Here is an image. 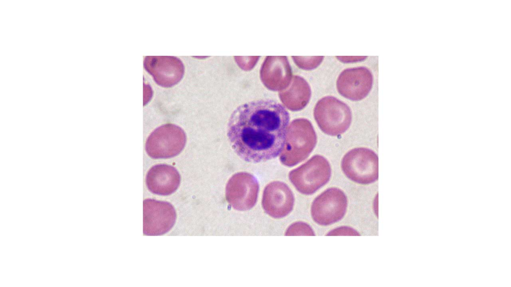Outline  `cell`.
<instances>
[{
    "instance_id": "obj_5",
    "label": "cell",
    "mask_w": 511,
    "mask_h": 287,
    "mask_svg": "<svg viewBox=\"0 0 511 287\" xmlns=\"http://www.w3.org/2000/svg\"><path fill=\"white\" fill-rule=\"evenodd\" d=\"M347 206V197L341 189L336 187L328 188L312 202L311 217L319 225H330L344 217Z\"/></svg>"
},
{
    "instance_id": "obj_7",
    "label": "cell",
    "mask_w": 511,
    "mask_h": 287,
    "mask_svg": "<svg viewBox=\"0 0 511 287\" xmlns=\"http://www.w3.org/2000/svg\"><path fill=\"white\" fill-rule=\"evenodd\" d=\"M176 213L169 202L147 199L143 201V234L148 236L161 235L174 226Z\"/></svg>"
},
{
    "instance_id": "obj_11",
    "label": "cell",
    "mask_w": 511,
    "mask_h": 287,
    "mask_svg": "<svg viewBox=\"0 0 511 287\" xmlns=\"http://www.w3.org/2000/svg\"><path fill=\"white\" fill-rule=\"evenodd\" d=\"M180 180V175L175 167L161 164L149 169L146 175V183L151 192L160 195H169L177 189Z\"/></svg>"
},
{
    "instance_id": "obj_9",
    "label": "cell",
    "mask_w": 511,
    "mask_h": 287,
    "mask_svg": "<svg viewBox=\"0 0 511 287\" xmlns=\"http://www.w3.org/2000/svg\"><path fill=\"white\" fill-rule=\"evenodd\" d=\"M144 66L155 81L164 87L177 84L184 73L182 61L175 56H147L144 60Z\"/></svg>"
},
{
    "instance_id": "obj_2",
    "label": "cell",
    "mask_w": 511,
    "mask_h": 287,
    "mask_svg": "<svg viewBox=\"0 0 511 287\" xmlns=\"http://www.w3.org/2000/svg\"><path fill=\"white\" fill-rule=\"evenodd\" d=\"M314 117L325 134L337 136L349 128L352 112L349 107L335 97L327 96L319 100L314 108Z\"/></svg>"
},
{
    "instance_id": "obj_3",
    "label": "cell",
    "mask_w": 511,
    "mask_h": 287,
    "mask_svg": "<svg viewBox=\"0 0 511 287\" xmlns=\"http://www.w3.org/2000/svg\"><path fill=\"white\" fill-rule=\"evenodd\" d=\"M341 166L346 177L356 183L368 184L378 179V157L369 148L351 149L343 156Z\"/></svg>"
},
{
    "instance_id": "obj_17",
    "label": "cell",
    "mask_w": 511,
    "mask_h": 287,
    "mask_svg": "<svg viewBox=\"0 0 511 287\" xmlns=\"http://www.w3.org/2000/svg\"><path fill=\"white\" fill-rule=\"evenodd\" d=\"M373 208L374 212L375 215L378 218V196L376 197V198H375V199H374V200L373 201Z\"/></svg>"
},
{
    "instance_id": "obj_10",
    "label": "cell",
    "mask_w": 511,
    "mask_h": 287,
    "mask_svg": "<svg viewBox=\"0 0 511 287\" xmlns=\"http://www.w3.org/2000/svg\"><path fill=\"white\" fill-rule=\"evenodd\" d=\"M256 184L249 176L234 177L228 184L227 200L237 210L245 211L252 208L256 203Z\"/></svg>"
},
{
    "instance_id": "obj_6",
    "label": "cell",
    "mask_w": 511,
    "mask_h": 287,
    "mask_svg": "<svg viewBox=\"0 0 511 287\" xmlns=\"http://www.w3.org/2000/svg\"><path fill=\"white\" fill-rule=\"evenodd\" d=\"M331 175L328 161L322 155H315L293 172L290 178L300 192L310 195L325 185Z\"/></svg>"
},
{
    "instance_id": "obj_15",
    "label": "cell",
    "mask_w": 511,
    "mask_h": 287,
    "mask_svg": "<svg viewBox=\"0 0 511 287\" xmlns=\"http://www.w3.org/2000/svg\"><path fill=\"white\" fill-rule=\"evenodd\" d=\"M326 236H360V234L353 228L343 226L331 230Z\"/></svg>"
},
{
    "instance_id": "obj_1",
    "label": "cell",
    "mask_w": 511,
    "mask_h": 287,
    "mask_svg": "<svg viewBox=\"0 0 511 287\" xmlns=\"http://www.w3.org/2000/svg\"><path fill=\"white\" fill-rule=\"evenodd\" d=\"M289 114L271 99L254 100L237 107L228 122L227 137L242 159L251 163L277 157L285 146Z\"/></svg>"
},
{
    "instance_id": "obj_12",
    "label": "cell",
    "mask_w": 511,
    "mask_h": 287,
    "mask_svg": "<svg viewBox=\"0 0 511 287\" xmlns=\"http://www.w3.org/2000/svg\"><path fill=\"white\" fill-rule=\"evenodd\" d=\"M294 199L291 191L282 184L273 183L265 189L262 207L265 212L275 218L288 215L293 208Z\"/></svg>"
},
{
    "instance_id": "obj_13",
    "label": "cell",
    "mask_w": 511,
    "mask_h": 287,
    "mask_svg": "<svg viewBox=\"0 0 511 287\" xmlns=\"http://www.w3.org/2000/svg\"><path fill=\"white\" fill-rule=\"evenodd\" d=\"M287 236H315L313 230L308 224L303 222H297L292 224L287 229Z\"/></svg>"
},
{
    "instance_id": "obj_16",
    "label": "cell",
    "mask_w": 511,
    "mask_h": 287,
    "mask_svg": "<svg viewBox=\"0 0 511 287\" xmlns=\"http://www.w3.org/2000/svg\"><path fill=\"white\" fill-rule=\"evenodd\" d=\"M336 57L342 62H350L363 60L367 58V56H337Z\"/></svg>"
},
{
    "instance_id": "obj_8",
    "label": "cell",
    "mask_w": 511,
    "mask_h": 287,
    "mask_svg": "<svg viewBox=\"0 0 511 287\" xmlns=\"http://www.w3.org/2000/svg\"><path fill=\"white\" fill-rule=\"evenodd\" d=\"M373 74L365 66L348 68L342 70L336 80L338 92L343 97L359 101L364 98L370 91L373 84Z\"/></svg>"
},
{
    "instance_id": "obj_14",
    "label": "cell",
    "mask_w": 511,
    "mask_h": 287,
    "mask_svg": "<svg viewBox=\"0 0 511 287\" xmlns=\"http://www.w3.org/2000/svg\"><path fill=\"white\" fill-rule=\"evenodd\" d=\"M297 63L300 67L305 69H311L318 66L324 58V56L300 57Z\"/></svg>"
},
{
    "instance_id": "obj_4",
    "label": "cell",
    "mask_w": 511,
    "mask_h": 287,
    "mask_svg": "<svg viewBox=\"0 0 511 287\" xmlns=\"http://www.w3.org/2000/svg\"><path fill=\"white\" fill-rule=\"evenodd\" d=\"M186 142V134L180 127L167 124L151 134L146 142L145 149L153 158H170L182 151Z\"/></svg>"
}]
</instances>
